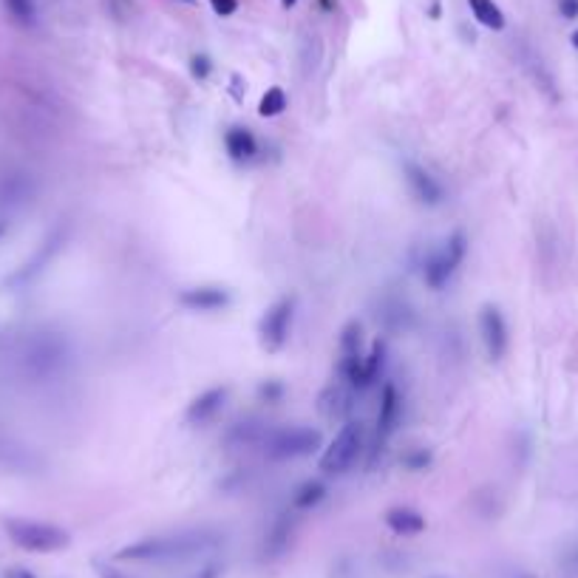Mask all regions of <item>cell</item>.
<instances>
[{"instance_id": "obj_31", "label": "cell", "mask_w": 578, "mask_h": 578, "mask_svg": "<svg viewBox=\"0 0 578 578\" xmlns=\"http://www.w3.org/2000/svg\"><path fill=\"white\" fill-rule=\"evenodd\" d=\"M6 235V222H0V239Z\"/></svg>"}, {"instance_id": "obj_11", "label": "cell", "mask_w": 578, "mask_h": 578, "mask_svg": "<svg viewBox=\"0 0 578 578\" xmlns=\"http://www.w3.org/2000/svg\"><path fill=\"white\" fill-rule=\"evenodd\" d=\"M403 179L406 185L411 191V196L419 201V204H428V207H437L442 199H445V191L439 181L417 162H403Z\"/></svg>"}, {"instance_id": "obj_7", "label": "cell", "mask_w": 578, "mask_h": 578, "mask_svg": "<svg viewBox=\"0 0 578 578\" xmlns=\"http://www.w3.org/2000/svg\"><path fill=\"white\" fill-rule=\"evenodd\" d=\"M293 321H295V295H284L264 312V318L258 324L261 346L267 352H281L289 340V332H293Z\"/></svg>"}, {"instance_id": "obj_18", "label": "cell", "mask_w": 578, "mask_h": 578, "mask_svg": "<svg viewBox=\"0 0 578 578\" xmlns=\"http://www.w3.org/2000/svg\"><path fill=\"white\" fill-rule=\"evenodd\" d=\"M326 493H329V488H326V482H321V480H306L295 493H293V511H312V508H318L324 499H326Z\"/></svg>"}, {"instance_id": "obj_4", "label": "cell", "mask_w": 578, "mask_h": 578, "mask_svg": "<svg viewBox=\"0 0 578 578\" xmlns=\"http://www.w3.org/2000/svg\"><path fill=\"white\" fill-rule=\"evenodd\" d=\"M468 255V239L465 232L457 230L451 232L449 239H445V244L426 261V270H423V278L431 289H442L445 284H449L457 270L462 267V261Z\"/></svg>"}, {"instance_id": "obj_15", "label": "cell", "mask_w": 578, "mask_h": 578, "mask_svg": "<svg viewBox=\"0 0 578 578\" xmlns=\"http://www.w3.org/2000/svg\"><path fill=\"white\" fill-rule=\"evenodd\" d=\"M224 148L230 153V160L235 162H250L253 156L258 153V139L250 128H242V125H232L227 134H224Z\"/></svg>"}, {"instance_id": "obj_32", "label": "cell", "mask_w": 578, "mask_h": 578, "mask_svg": "<svg viewBox=\"0 0 578 578\" xmlns=\"http://www.w3.org/2000/svg\"><path fill=\"white\" fill-rule=\"evenodd\" d=\"M570 40H573V46H575V48H578V29H575V32H573V37H570Z\"/></svg>"}, {"instance_id": "obj_5", "label": "cell", "mask_w": 578, "mask_h": 578, "mask_svg": "<svg viewBox=\"0 0 578 578\" xmlns=\"http://www.w3.org/2000/svg\"><path fill=\"white\" fill-rule=\"evenodd\" d=\"M324 445L318 428H281L267 437V457L270 459H301L315 454Z\"/></svg>"}, {"instance_id": "obj_21", "label": "cell", "mask_w": 578, "mask_h": 578, "mask_svg": "<svg viewBox=\"0 0 578 578\" xmlns=\"http://www.w3.org/2000/svg\"><path fill=\"white\" fill-rule=\"evenodd\" d=\"M4 4L20 23H32L35 20V0H4Z\"/></svg>"}, {"instance_id": "obj_16", "label": "cell", "mask_w": 578, "mask_h": 578, "mask_svg": "<svg viewBox=\"0 0 578 578\" xmlns=\"http://www.w3.org/2000/svg\"><path fill=\"white\" fill-rule=\"evenodd\" d=\"M293 533H295V521L289 519V516H281L275 524H273V531L267 533V542H264V559H281L289 544H293Z\"/></svg>"}, {"instance_id": "obj_8", "label": "cell", "mask_w": 578, "mask_h": 578, "mask_svg": "<svg viewBox=\"0 0 578 578\" xmlns=\"http://www.w3.org/2000/svg\"><path fill=\"white\" fill-rule=\"evenodd\" d=\"M480 332H482V344L490 360H502L508 352V321L499 306L485 304L480 309Z\"/></svg>"}, {"instance_id": "obj_9", "label": "cell", "mask_w": 578, "mask_h": 578, "mask_svg": "<svg viewBox=\"0 0 578 578\" xmlns=\"http://www.w3.org/2000/svg\"><path fill=\"white\" fill-rule=\"evenodd\" d=\"M400 417H403V397L394 383L383 386L380 394V408H377V428H375V454L383 451V445L391 439V434L397 431L400 426Z\"/></svg>"}, {"instance_id": "obj_27", "label": "cell", "mask_w": 578, "mask_h": 578, "mask_svg": "<svg viewBox=\"0 0 578 578\" xmlns=\"http://www.w3.org/2000/svg\"><path fill=\"white\" fill-rule=\"evenodd\" d=\"M559 12H562V17H567V20L578 17V0H559Z\"/></svg>"}, {"instance_id": "obj_23", "label": "cell", "mask_w": 578, "mask_h": 578, "mask_svg": "<svg viewBox=\"0 0 578 578\" xmlns=\"http://www.w3.org/2000/svg\"><path fill=\"white\" fill-rule=\"evenodd\" d=\"M428 462H431V454H428L426 449H417V451H411V454L403 457V465H406L408 470H426Z\"/></svg>"}, {"instance_id": "obj_24", "label": "cell", "mask_w": 578, "mask_h": 578, "mask_svg": "<svg viewBox=\"0 0 578 578\" xmlns=\"http://www.w3.org/2000/svg\"><path fill=\"white\" fill-rule=\"evenodd\" d=\"M191 71H193L196 80H207V74L213 71V63H210V57H204V55H196L191 60Z\"/></svg>"}, {"instance_id": "obj_3", "label": "cell", "mask_w": 578, "mask_h": 578, "mask_svg": "<svg viewBox=\"0 0 578 578\" xmlns=\"http://www.w3.org/2000/svg\"><path fill=\"white\" fill-rule=\"evenodd\" d=\"M363 439H366V431H363L360 419H346V423L340 426V431L335 434V439L329 442V449L324 451L318 468L324 470L326 477L346 474V470L357 462L360 451H363Z\"/></svg>"}, {"instance_id": "obj_20", "label": "cell", "mask_w": 578, "mask_h": 578, "mask_svg": "<svg viewBox=\"0 0 578 578\" xmlns=\"http://www.w3.org/2000/svg\"><path fill=\"white\" fill-rule=\"evenodd\" d=\"M286 105H289V99H286L284 88L273 86V88H267L264 97H261V102H258V114L267 117V119H273V117H281V114L286 111Z\"/></svg>"}, {"instance_id": "obj_33", "label": "cell", "mask_w": 578, "mask_h": 578, "mask_svg": "<svg viewBox=\"0 0 578 578\" xmlns=\"http://www.w3.org/2000/svg\"><path fill=\"white\" fill-rule=\"evenodd\" d=\"M181 4H193V0H181Z\"/></svg>"}, {"instance_id": "obj_30", "label": "cell", "mask_w": 578, "mask_h": 578, "mask_svg": "<svg viewBox=\"0 0 578 578\" xmlns=\"http://www.w3.org/2000/svg\"><path fill=\"white\" fill-rule=\"evenodd\" d=\"M281 4H284V6L289 9V6H295V4H298V0H281Z\"/></svg>"}, {"instance_id": "obj_12", "label": "cell", "mask_w": 578, "mask_h": 578, "mask_svg": "<svg viewBox=\"0 0 578 578\" xmlns=\"http://www.w3.org/2000/svg\"><path fill=\"white\" fill-rule=\"evenodd\" d=\"M179 304L191 312H219L230 304V289L219 284H201L179 293Z\"/></svg>"}, {"instance_id": "obj_25", "label": "cell", "mask_w": 578, "mask_h": 578, "mask_svg": "<svg viewBox=\"0 0 578 578\" xmlns=\"http://www.w3.org/2000/svg\"><path fill=\"white\" fill-rule=\"evenodd\" d=\"M210 6H213L216 15L230 17V15H235V9H239V0H210Z\"/></svg>"}, {"instance_id": "obj_6", "label": "cell", "mask_w": 578, "mask_h": 578, "mask_svg": "<svg viewBox=\"0 0 578 578\" xmlns=\"http://www.w3.org/2000/svg\"><path fill=\"white\" fill-rule=\"evenodd\" d=\"M363 329L357 321H349L340 332L337 346V375L349 391H360V375H363Z\"/></svg>"}, {"instance_id": "obj_22", "label": "cell", "mask_w": 578, "mask_h": 578, "mask_svg": "<svg viewBox=\"0 0 578 578\" xmlns=\"http://www.w3.org/2000/svg\"><path fill=\"white\" fill-rule=\"evenodd\" d=\"M258 397L264 400V403H281V397H284V383H281V380H267V383H261Z\"/></svg>"}, {"instance_id": "obj_14", "label": "cell", "mask_w": 578, "mask_h": 578, "mask_svg": "<svg viewBox=\"0 0 578 578\" xmlns=\"http://www.w3.org/2000/svg\"><path fill=\"white\" fill-rule=\"evenodd\" d=\"M386 524H388V531L397 536H419L426 531V516L414 508L397 505V508L386 511Z\"/></svg>"}, {"instance_id": "obj_13", "label": "cell", "mask_w": 578, "mask_h": 578, "mask_svg": "<svg viewBox=\"0 0 578 578\" xmlns=\"http://www.w3.org/2000/svg\"><path fill=\"white\" fill-rule=\"evenodd\" d=\"M227 394H230L227 386H213V388L201 391L199 397L191 400V406H188V411H185V419H188L191 426H207L210 419H213V417L224 408Z\"/></svg>"}, {"instance_id": "obj_17", "label": "cell", "mask_w": 578, "mask_h": 578, "mask_svg": "<svg viewBox=\"0 0 578 578\" xmlns=\"http://www.w3.org/2000/svg\"><path fill=\"white\" fill-rule=\"evenodd\" d=\"M386 352H388V346H386V340L383 337H377L375 344H372V349H369V355H366V360H363V375H360V391H366L369 388L377 377H380V372H383V366H386Z\"/></svg>"}, {"instance_id": "obj_19", "label": "cell", "mask_w": 578, "mask_h": 578, "mask_svg": "<svg viewBox=\"0 0 578 578\" xmlns=\"http://www.w3.org/2000/svg\"><path fill=\"white\" fill-rule=\"evenodd\" d=\"M470 12H474V17L485 26V29H493V32H502L505 29V15L502 9H499L493 0H468Z\"/></svg>"}, {"instance_id": "obj_2", "label": "cell", "mask_w": 578, "mask_h": 578, "mask_svg": "<svg viewBox=\"0 0 578 578\" xmlns=\"http://www.w3.org/2000/svg\"><path fill=\"white\" fill-rule=\"evenodd\" d=\"M6 536L26 553H57L71 544V536L48 521H35V519H6L4 521Z\"/></svg>"}, {"instance_id": "obj_28", "label": "cell", "mask_w": 578, "mask_h": 578, "mask_svg": "<svg viewBox=\"0 0 578 578\" xmlns=\"http://www.w3.org/2000/svg\"><path fill=\"white\" fill-rule=\"evenodd\" d=\"M9 578H35V575H32L29 570H12Z\"/></svg>"}, {"instance_id": "obj_29", "label": "cell", "mask_w": 578, "mask_h": 578, "mask_svg": "<svg viewBox=\"0 0 578 578\" xmlns=\"http://www.w3.org/2000/svg\"><path fill=\"white\" fill-rule=\"evenodd\" d=\"M99 578H128V575H122V573H117V570H102Z\"/></svg>"}, {"instance_id": "obj_10", "label": "cell", "mask_w": 578, "mask_h": 578, "mask_svg": "<svg viewBox=\"0 0 578 578\" xmlns=\"http://www.w3.org/2000/svg\"><path fill=\"white\" fill-rule=\"evenodd\" d=\"M66 239H68V227H57L55 232L48 235V239L40 244V250L26 261L23 264V270H17L15 275H12V284H29V281H35L51 261L57 258V253L63 250V244H66Z\"/></svg>"}, {"instance_id": "obj_1", "label": "cell", "mask_w": 578, "mask_h": 578, "mask_svg": "<svg viewBox=\"0 0 578 578\" xmlns=\"http://www.w3.org/2000/svg\"><path fill=\"white\" fill-rule=\"evenodd\" d=\"M219 544V536L210 531H181L170 536H150L122 547L117 562L137 564H165V562H188L199 553H207Z\"/></svg>"}, {"instance_id": "obj_26", "label": "cell", "mask_w": 578, "mask_h": 578, "mask_svg": "<svg viewBox=\"0 0 578 578\" xmlns=\"http://www.w3.org/2000/svg\"><path fill=\"white\" fill-rule=\"evenodd\" d=\"M222 573H224L222 564H207V567H201L199 573H193L188 578H222Z\"/></svg>"}]
</instances>
